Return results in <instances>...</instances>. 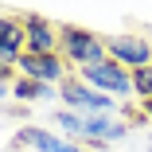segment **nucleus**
<instances>
[{
  "instance_id": "nucleus-9",
  "label": "nucleus",
  "mask_w": 152,
  "mask_h": 152,
  "mask_svg": "<svg viewBox=\"0 0 152 152\" xmlns=\"http://www.w3.org/2000/svg\"><path fill=\"white\" fill-rule=\"evenodd\" d=\"M23 55H27V31H23V20H16V16H0V63H4V66H16Z\"/></svg>"
},
{
  "instance_id": "nucleus-8",
  "label": "nucleus",
  "mask_w": 152,
  "mask_h": 152,
  "mask_svg": "<svg viewBox=\"0 0 152 152\" xmlns=\"http://www.w3.org/2000/svg\"><path fill=\"white\" fill-rule=\"evenodd\" d=\"M23 31H27V51H35V55H55L58 51V23H51L47 16L27 12Z\"/></svg>"
},
{
  "instance_id": "nucleus-7",
  "label": "nucleus",
  "mask_w": 152,
  "mask_h": 152,
  "mask_svg": "<svg viewBox=\"0 0 152 152\" xmlns=\"http://www.w3.org/2000/svg\"><path fill=\"white\" fill-rule=\"evenodd\" d=\"M129 137V121L117 117V113H94L82 121V137L78 140H90V144H117Z\"/></svg>"
},
{
  "instance_id": "nucleus-14",
  "label": "nucleus",
  "mask_w": 152,
  "mask_h": 152,
  "mask_svg": "<svg viewBox=\"0 0 152 152\" xmlns=\"http://www.w3.org/2000/svg\"><path fill=\"white\" fill-rule=\"evenodd\" d=\"M140 113H144V117L152 121V98H148V102H140Z\"/></svg>"
},
{
  "instance_id": "nucleus-4",
  "label": "nucleus",
  "mask_w": 152,
  "mask_h": 152,
  "mask_svg": "<svg viewBox=\"0 0 152 152\" xmlns=\"http://www.w3.org/2000/svg\"><path fill=\"white\" fill-rule=\"evenodd\" d=\"M105 51L113 63H121L125 70H137V66H152V43L137 31H121V35H109L105 39Z\"/></svg>"
},
{
  "instance_id": "nucleus-2",
  "label": "nucleus",
  "mask_w": 152,
  "mask_h": 152,
  "mask_svg": "<svg viewBox=\"0 0 152 152\" xmlns=\"http://www.w3.org/2000/svg\"><path fill=\"white\" fill-rule=\"evenodd\" d=\"M58 98H63V109H74L82 117H94V113H117V98L94 90L90 82H82L78 74H66L58 82Z\"/></svg>"
},
{
  "instance_id": "nucleus-11",
  "label": "nucleus",
  "mask_w": 152,
  "mask_h": 152,
  "mask_svg": "<svg viewBox=\"0 0 152 152\" xmlns=\"http://www.w3.org/2000/svg\"><path fill=\"white\" fill-rule=\"evenodd\" d=\"M133 98L137 102H148L152 98V66H137L133 70Z\"/></svg>"
},
{
  "instance_id": "nucleus-5",
  "label": "nucleus",
  "mask_w": 152,
  "mask_h": 152,
  "mask_svg": "<svg viewBox=\"0 0 152 152\" xmlns=\"http://www.w3.org/2000/svg\"><path fill=\"white\" fill-rule=\"evenodd\" d=\"M16 74L35 78V82H47V86H58V82L70 74V63L63 58V51H55V55H35V51H27L20 63H16Z\"/></svg>"
},
{
  "instance_id": "nucleus-6",
  "label": "nucleus",
  "mask_w": 152,
  "mask_h": 152,
  "mask_svg": "<svg viewBox=\"0 0 152 152\" xmlns=\"http://www.w3.org/2000/svg\"><path fill=\"white\" fill-rule=\"evenodd\" d=\"M16 144L20 148H31V152H90L86 144L55 133V129H39V125H23L16 133Z\"/></svg>"
},
{
  "instance_id": "nucleus-3",
  "label": "nucleus",
  "mask_w": 152,
  "mask_h": 152,
  "mask_svg": "<svg viewBox=\"0 0 152 152\" xmlns=\"http://www.w3.org/2000/svg\"><path fill=\"white\" fill-rule=\"evenodd\" d=\"M78 78L90 82L94 90H102V94H109V98H129L133 94V70H125L121 63H113V58H102V63L78 70Z\"/></svg>"
},
{
  "instance_id": "nucleus-1",
  "label": "nucleus",
  "mask_w": 152,
  "mask_h": 152,
  "mask_svg": "<svg viewBox=\"0 0 152 152\" xmlns=\"http://www.w3.org/2000/svg\"><path fill=\"white\" fill-rule=\"evenodd\" d=\"M58 51L74 70H86V66L102 63V58H109L105 39L94 35L90 27H78V23H58Z\"/></svg>"
},
{
  "instance_id": "nucleus-13",
  "label": "nucleus",
  "mask_w": 152,
  "mask_h": 152,
  "mask_svg": "<svg viewBox=\"0 0 152 152\" xmlns=\"http://www.w3.org/2000/svg\"><path fill=\"white\" fill-rule=\"evenodd\" d=\"M4 98H12V82H0V102Z\"/></svg>"
},
{
  "instance_id": "nucleus-12",
  "label": "nucleus",
  "mask_w": 152,
  "mask_h": 152,
  "mask_svg": "<svg viewBox=\"0 0 152 152\" xmlns=\"http://www.w3.org/2000/svg\"><path fill=\"white\" fill-rule=\"evenodd\" d=\"M12 70L16 66H4V63H0V82H12Z\"/></svg>"
},
{
  "instance_id": "nucleus-10",
  "label": "nucleus",
  "mask_w": 152,
  "mask_h": 152,
  "mask_svg": "<svg viewBox=\"0 0 152 152\" xmlns=\"http://www.w3.org/2000/svg\"><path fill=\"white\" fill-rule=\"evenodd\" d=\"M12 98H20V102H55L58 98V86H47V82L16 74L12 78Z\"/></svg>"
}]
</instances>
